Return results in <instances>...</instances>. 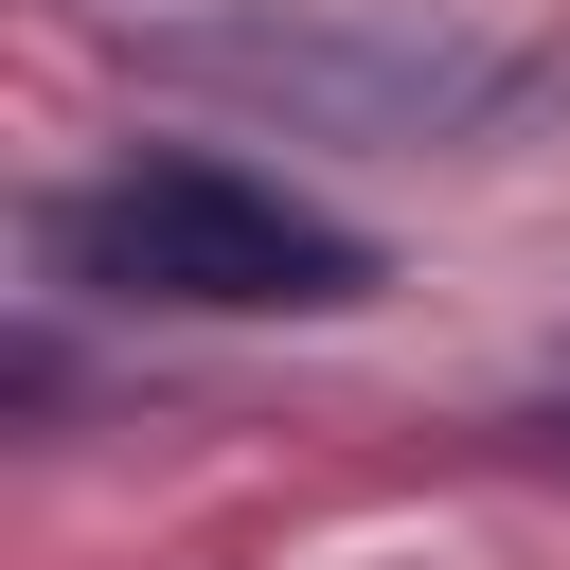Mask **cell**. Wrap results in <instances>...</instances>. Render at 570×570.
Instances as JSON below:
<instances>
[{
	"label": "cell",
	"instance_id": "1",
	"mask_svg": "<svg viewBox=\"0 0 570 570\" xmlns=\"http://www.w3.org/2000/svg\"><path fill=\"white\" fill-rule=\"evenodd\" d=\"M53 285H107V303H178V321H338L374 303V232L214 160V142H160V160H107L89 196L36 214Z\"/></svg>",
	"mask_w": 570,
	"mask_h": 570
},
{
	"label": "cell",
	"instance_id": "2",
	"mask_svg": "<svg viewBox=\"0 0 570 570\" xmlns=\"http://www.w3.org/2000/svg\"><path fill=\"white\" fill-rule=\"evenodd\" d=\"M142 71L285 125H356V142H499L517 107H552V53H499L410 0H214V18H160Z\"/></svg>",
	"mask_w": 570,
	"mask_h": 570
},
{
	"label": "cell",
	"instance_id": "3",
	"mask_svg": "<svg viewBox=\"0 0 570 570\" xmlns=\"http://www.w3.org/2000/svg\"><path fill=\"white\" fill-rule=\"evenodd\" d=\"M552 445H570V392H552Z\"/></svg>",
	"mask_w": 570,
	"mask_h": 570
}]
</instances>
